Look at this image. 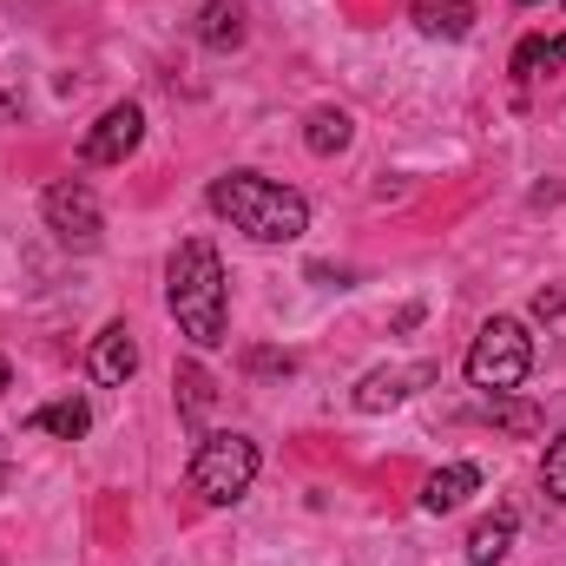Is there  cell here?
Returning <instances> with one entry per match:
<instances>
[{
  "label": "cell",
  "mask_w": 566,
  "mask_h": 566,
  "mask_svg": "<svg viewBox=\"0 0 566 566\" xmlns=\"http://www.w3.org/2000/svg\"><path fill=\"white\" fill-rule=\"evenodd\" d=\"M0 389H7V356H0Z\"/></svg>",
  "instance_id": "cell-18"
},
{
  "label": "cell",
  "mask_w": 566,
  "mask_h": 566,
  "mask_svg": "<svg viewBox=\"0 0 566 566\" xmlns=\"http://www.w3.org/2000/svg\"><path fill=\"white\" fill-rule=\"evenodd\" d=\"M527 369H534V336H527V323H521V316L481 323V336H474V349H468V382L488 389V396H507V389L527 382Z\"/></svg>",
  "instance_id": "cell-4"
},
{
  "label": "cell",
  "mask_w": 566,
  "mask_h": 566,
  "mask_svg": "<svg viewBox=\"0 0 566 566\" xmlns=\"http://www.w3.org/2000/svg\"><path fill=\"white\" fill-rule=\"evenodd\" d=\"M409 20L428 40H468L474 33V0H409Z\"/></svg>",
  "instance_id": "cell-8"
},
{
  "label": "cell",
  "mask_w": 566,
  "mask_h": 566,
  "mask_svg": "<svg viewBox=\"0 0 566 566\" xmlns=\"http://www.w3.org/2000/svg\"><path fill=\"white\" fill-rule=\"evenodd\" d=\"M474 488H481V468H474V461H448V468H434L422 481V507L428 514H454Z\"/></svg>",
  "instance_id": "cell-7"
},
{
  "label": "cell",
  "mask_w": 566,
  "mask_h": 566,
  "mask_svg": "<svg viewBox=\"0 0 566 566\" xmlns=\"http://www.w3.org/2000/svg\"><path fill=\"white\" fill-rule=\"evenodd\" d=\"M514 534H521L514 514H488V521L468 534V566H501L507 560V547H514Z\"/></svg>",
  "instance_id": "cell-12"
},
{
  "label": "cell",
  "mask_w": 566,
  "mask_h": 566,
  "mask_svg": "<svg viewBox=\"0 0 566 566\" xmlns=\"http://www.w3.org/2000/svg\"><path fill=\"white\" fill-rule=\"evenodd\" d=\"M251 481H258V441H251V434L218 428V434L198 441V454H191V494H198V501L231 507V501L251 494Z\"/></svg>",
  "instance_id": "cell-3"
},
{
  "label": "cell",
  "mask_w": 566,
  "mask_h": 566,
  "mask_svg": "<svg viewBox=\"0 0 566 566\" xmlns=\"http://www.w3.org/2000/svg\"><path fill=\"white\" fill-rule=\"evenodd\" d=\"M488 422H501V428H514V434H527L541 416H534V409H521V402H488Z\"/></svg>",
  "instance_id": "cell-17"
},
{
  "label": "cell",
  "mask_w": 566,
  "mask_h": 566,
  "mask_svg": "<svg viewBox=\"0 0 566 566\" xmlns=\"http://www.w3.org/2000/svg\"><path fill=\"white\" fill-rule=\"evenodd\" d=\"M198 40H205L211 53L244 46V7H238V0H205V13H198Z\"/></svg>",
  "instance_id": "cell-11"
},
{
  "label": "cell",
  "mask_w": 566,
  "mask_h": 566,
  "mask_svg": "<svg viewBox=\"0 0 566 566\" xmlns=\"http://www.w3.org/2000/svg\"><path fill=\"white\" fill-rule=\"evenodd\" d=\"M211 211L231 218V224H238L244 238H258V244H296V238L310 231L303 191L271 185L264 171H224V178L211 185Z\"/></svg>",
  "instance_id": "cell-1"
},
{
  "label": "cell",
  "mask_w": 566,
  "mask_h": 566,
  "mask_svg": "<svg viewBox=\"0 0 566 566\" xmlns=\"http://www.w3.org/2000/svg\"><path fill=\"white\" fill-rule=\"evenodd\" d=\"M416 382H422V369H376V376H363L356 409H363V416H382V409H396Z\"/></svg>",
  "instance_id": "cell-10"
},
{
  "label": "cell",
  "mask_w": 566,
  "mask_h": 566,
  "mask_svg": "<svg viewBox=\"0 0 566 566\" xmlns=\"http://www.w3.org/2000/svg\"><path fill=\"white\" fill-rule=\"evenodd\" d=\"M33 428H40V434H60V441H80V434L93 428V409H86L80 396H66V402H46V409H33Z\"/></svg>",
  "instance_id": "cell-13"
},
{
  "label": "cell",
  "mask_w": 566,
  "mask_h": 566,
  "mask_svg": "<svg viewBox=\"0 0 566 566\" xmlns=\"http://www.w3.org/2000/svg\"><path fill=\"white\" fill-rule=\"evenodd\" d=\"M46 224H53V238H60V244L93 251L106 218H99V198H93L86 185H73V178H66V185H53V191H46Z\"/></svg>",
  "instance_id": "cell-5"
},
{
  "label": "cell",
  "mask_w": 566,
  "mask_h": 566,
  "mask_svg": "<svg viewBox=\"0 0 566 566\" xmlns=\"http://www.w3.org/2000/svg\"><path fill=\"white\" fill-rule=\"evenodd\" d=\"M521 7H534V0H521Z\"/></svg>",
  "instance_id": "cell-19"
},
{
  "label": "cell",
  "mask_w": 566,
  "mask_h": 566,
  "mask_svg": "<svg viewBox=\"0 0 566 566\" xmlns=\"http://www.w3.org/2000/svg\"><path fill=\"white\" fill-rule=\"evenodd\" d=\"M145 139V113L126 99V106H106L99 126L86 133V165H126Z\"/></svg>",
  "instance_id": "cell-6"
},
{
  "label": "cell",
  "mask_w": 566,
  "mask_h": 566,
  "mask_svg": "<svg viewBox=\"0 0 566 566\" xmlns=\"http://www.w3.org/2000/svg\"><path fill=\"white\" fill-rule=\"evenodd\" d=\"M541 481H547V494L566 507V434L560 441H547V461H541Z\"/></svg>",
  "instance_id": "cell-16"
},
{
  "label": "cell",
  "mask_w": 566,
  "mask_h": 566,
  "mask_svg": "<svg viewBox=\"0 0 566 566\" xmlns=\"http://www.w3.org/2000/svg\"><path fill=\"white\" fill-rule=\"evenodd\" d=\"M139 369V343H133V329L126 323H106L99 336H93V376L99 382H126Z\"/></svg>",
  "instance_id": "cell-9"
},
{
  "label": "cell",
  "mask_w": 566,
  "mask_h": 566,
  "mask_svg": "<svg viewBox=\"0 0 566 566\" xmlns=\"http://www.w3.org/2000/svg\"><path fill=\"white\" fill-rule=\"evenodd\" d=\"M547 66H566V33H554V40H521L514 73H521V80H541Z\"/></svg>",
  "instance_id": "cell-15"
},
{
  "label": "cell",
  "mask_w": 566,
  "mask_h": 566,
  "mask_svg": "<svg viewBox=\"0 0 566 566\" xmlns=\"http://www.w3.org/2000/svg\"><path fill=\"white\" fill-rule=\"evenodd\" d=\"M165 303L178 316V329L198 343V349H218L224 343V264L205 238H185L171 251V271H165Z\"/></svg>",
  "instance_id": "cell-2"
},
{
  "label": "cell",
  "mask_w": 566,
  "mask_h": 566,
  "mask_svg": "<svg viewBox=\"0 0 566 566\" xmlns=\"http://www.w3.org/2000/svg\"><path fill=\"white\" fill-rule=\"evenodd\" d=\"M303 145H310L316 158H336V151L349 145V113H336V106L310 113V133H303Z\"/></svg>",
  "instance_id": "cell-14"
}]
</instances>
